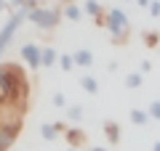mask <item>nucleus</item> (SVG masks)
Masks as SVG:
<instances>
[{
  "label": "nucleus",
  "instance_id": "8",
  "mask_svg": "<svg viewBox=\"0 0 160 151\" xmlns=\"http://www.w3.org/2000/svg\"><path fill=\"white\" fill-rule=\"evenodd\" d=\"M104 133H107V138L112 140V143H118L120 140V125L112 122V119H107V122H104Z\"/></svg>",
  "mask_w": 160,
  "mask_h": 151
},
{
  "label": "nucleus",
  "instance_id": "11",
  "mask_svg": "<svg viewBox=\"0 0 160 151\" xmlns=\"http://www.w3.org/2000/svg\"><path fill=\"white\" fill-rule=\"evenodd\" d=\"M83 11L91 13V16H102V6H99L96 0H86V3H83Z\"/></svg>",
  "mask_w": 160,
  "mask_h": 151
},
{
  "label": "nucleus",
  "instance_id": "16",
  "mask_svg": "<svg viewBox=\"0 0 160 151\" xmlns=\"http://www.w3.org/2000/svg\"><path fill=\"white\" fill-rule=\"evenodd\" d=\"M59 61H62V69H64V72H72V66H75V58H72V56H62Z\"/></svg>",
  "mask_w": 160,
  "mask_h": 151
},
{
  "label": "nucleus",
  "instance_id": "13",
  "mask_svg": "<svg viewBox=\"0 0 160 151\" xmlns=\"http://www.w3.org/2000/svg\"><path fill=\"white\" fill-rule=\"evenodd\" d=\"M147 119H149V112H142V109H133L131 112V122L133 125H144Z\"/></svg>",
  "mask_w": 160,
  "mask_h": 151
},
{
  "label": "nucleus",
  "instance_id": "15",
  "mask_svg": "<svg viewBox=\"0 0 160 151\" xmlns=\"http://www.w3.org/2000/svg\"><path fill=\"white\" fill-rule=\"evenodd\" d=\"M64 16H67V19H80L83 11H80V6H67V8H64Z\"/></svg>",
  "mask_w": 160,
  "mask_h": 151
},
{
  "label": "nucleus",
  "instance_id": "1",
  "mask_svg": "<svg viewBox=\"0 0 160 151\" xmlns=\"http://www.w3.org/2000/svg\"><path fill=\"white\" fill-rule=\"evenodd\" d=\"M29 98V82L19 64H0V109L24 112Z\"/></svg>",
  "mask_w": 160,
  "mask_h": 151
},
{
  "label": "nucleus",
  "instance_id": "23",
  "mask_svg": "<svg viewBox=\"0 0 160 151\" xmlns=\"http://www.w3.org/2000/svg\"><path fill=\"white\" fill-rule=\"evenodd\" d=\"M139 6H149V3H152V0H136Z\"/></svg>",
  "mask_w": 160,
  "mask_h": 151
},
{
  "label": "nucleus",
  "instance_id": "7",
  "mask_svg": "<svg viewBox=\"0 0 160 151\" xmlns=\"http://www.w3.org/2000/svg\"><path fill=\"white\" fill-rule=\"evenodd\" d=\"M64 138H67L69 149H80V146H83V140H86V133H83V130H78V127H69L67 133H64Z\"/></svg>",
  "mask_w": 160,
  "mask_h": 151
},
{
  "label": "nucleus",
  "instance_id": "10",
  "mask_svg": "<svg viewBox=\"0 0 160 151\" xmlns=\"http://www.w3.org/2000/svg\"><path fill=\"white\" fill-rule=\"evenodd\" d=\"M40 64H43V66H53V64H56V50H53V48H43Z\"/></svg>",
  "mask_w": 160,
  "mask_h": 151
},
{
  "label": "nucleus",
  "instance_id": "20",
  "mask_svg": "<svg viewBox=\"0 0 160 151\" xmlns=\"http://www.w3.org/2000/svg\"><path fill=\"white\" fill-rule=\"evenodd\" d=\"M149 13L152 16H160V3H149Z\"/></svg>",
  "mask_w": 160,
  "mask_h": 151
},
{
  "label": "nucleus",
  "instance_id": "12",
  "mask_svg": "<svg viewBox=\"0 0 160 151\" xmlns=\"http://www.w3.org/2000/svg\"><path fill=\"white\" fill-rule=\"evenodd\" d=\"M80 85H83V90H86V93H96V90H99V82H96L93 77H88V74L80 80Z\"/></svg>",
  "mask_w": 160,
  "mask_h": 151
},
{
  "label": "nucleus",
  "instance_id": "4",
  "mask_svg": "<svg viewBox=\"0 0 160 151\" xmlns=\"http://www.w3.org/2000/svg\"><path fill=\"white\" fill-rule=\"evenodd\" d=\"M24 16H27V11H24V6H22V11L19 13H13L11 19H8V24L3 29H0V53L8 48V43H11V37H13V32H16L19 27H22V21H24Z\"/></svg>",
  "mask_w": 160,
  "mask_h": 151
},
{
  "label": "nucleus",
  "instance_id": "2",
  "mask_svg": "<svg viewBox=\"0 0 160 151\" xmlns=\"http://www.w3.org/2000/svg\"><path fill=\"white\" fill-rule=\"evenodd\" d=\"M29 19H32L40 29H53L62 21V11H59V8H29Z\"/></svg>",
  "mask_w": 160,
  "mask_h": 151
},
{
  "label": "nucleus",
  "instance_id": "17",
  "mask_svg": "<svg viewBox=\"0 0 160 151\" xmlns=\"http://www.w3.org/2000/svg\"><path fill=\"white\" fill-rule=\"evenodd\" d=\"M69 119H72V122L83 119V109H80V106H72V109H69Z\"/></svg>",
  "mask_w": 160,
  "mask_h": 151
},
{
  "label": "nucleus",
  "instance_id": "22",
  "mask_svg": "<svg viewBox=\"0 0 160 151\" xmlns=\"http://www.w3.org/2000/svg\"><path fill=\"white\" fill-rule=\"evenodd\" d=\"M11 6H16V8H22V6H27V0H11Z\"/></svg>",
  "mask_w": 160,
  "mask_h": 151
},
{
  "label": "nucleus",
  "instance_id": "24",
  "mask_svg": "<svg viewBox=\"0 0 160 151\" xmlns=\"http://www.w3.org/2000/svg\"><path fill=\"white\" fill-rule=\"evenodd\" d=\"M152 151H160V143H155V146H152Z\"/></svg>",
  "mask_w": 160,
  "mask_h": 151
},
{
  "label": "nucleus",
  "instance_id": "18",
  "mask_svg": "<svg viewBox=\"0 0 160 151\" xmlns=\"http://www.w3.org/2000/svg\"><path fill=\"white\" fill-rule=\"evenodd\" d=\"M149 117L160 119V101H155V103H149Z\"/></svg>",
  "mask_w": 160,
  "mask_h": 151
},
{
  "label": "nucleus",
  "instance_id": "6",
  "mask_svg": "<svg viewBox=\"0 0 160 151\" xmlns=\"http://www.w3.org/2000/svg\"><path fill=\"white\" fill-rule=\"evenodd\" d=\"M62 133H67V125H64V122H56V125H40V135H43L46 140L59 138Z\"/></svg>",
  "mask_w": 160,
  "mask_h": 151
},
{
  "label": "nucleus",
  "instance_id": "21",
  "mask_svg": "<svg viewBox=\"0 0 160 151\" xmlns=\"http://www.w3.org/2000/svg\"><path fill=\"white\" fill-rule=\"evenodd\" d=\"M144 40H147L149 45H155V43H158V34H144Z\"/></svg>",
  "mask_w": 160,
  "mask_h": 151
},
{
  "label": "nucleus",
  "instance_id": "14",
  "mask_svg": "<svg viewBox=\"0 0 160 151\" xmlns=\"http://www.w3.org/2000/svg\"><path fill=\"white\" fill-rule=\"evenodd\" d=\"M139 85H142V74H139V72L126 74V88H139Z\"/></svg>",
  "mask_w": 160,
  "mask_h": 151
},
{
  "label": "nucleus",
  "instance_id": "19",
  "mask_svg": "<svg viewBox=\"0 0 160 151\" xmlns=\"http://www.w3.org/2000/svg\"><path fill=\"white\" fill-rule=\"evenodd\" d=\"M53 103H56V106H64V103H67V98H64L62 93H56V95H53Z\"/></svg>",
  "mask_w": 160,
  "mask_h": 151
},
{
  "label": "nucleus",
  "instance_id": "5",
  "mask_svg": "<svg viewBox=\"0 0 160 151\" xmlns=\"http://www.w3.org/2000/svg\"><path fill=\"white\" fill-rule=\"evenodd\" d=\"M40 56H43V48H38V45H32V43H27L22 48V58L27 61L29 69H40L43 66V64H40Z\"/></svg>",
  "mask_w": 160,
  "mask_h": 151
},
{
  "label": "nucleus",
  "instance_id": "9",
  "mask_svg": "<svg viewBox=\"0 0 160 151\" xmlns=\"http://www.w3.org/2000/svg\"><path fill=\"white\" fill-rule=\"evenodd\" d=\"M72 58H75V64H78V66H91V64H93L91 50H75Z\"/></svg>",
  "mask_w": 160,
  "mask_h": 151
},
{
  "label": "nucleus",
  "instance_id": "3",
  "mask_svg": "<svg viewBox=\"0 0 160 151\" xmlns=\"http://www.w3.org/2000/svg\"><path fill=\"white\" fill-rule=\"evenodd\" d=\"M104 21H107V29L112 32L115 43H120L123 40V34H128V16L120 8H112V11L104 16Z\"/></svg>",
  "mask_w": 160,
  "mask_h": 151
},
{
  "label": "nucleus",
  "instance_id": "26",
  "mask_svg": "<svg viewBox=\"0 0 160 151\" xmlns=\"http://www.w3.org/2000/svg\"><path fill=\"white\" fill-rule=\"evenodd\" d=\"M69 151H83V149H69Z\"/></svg>",
  "mask_w": 160,
  "mask_h": 151
},
{
  "label": "nucleus",
  "instance_id": "25",
  "mask_svg": "<svg viewBox=\"0 0 160 151\" xmlns=\"http://www.w3.org/2000/svg\"><path fill=\"white\" fill-rule=\"evenodd\" d=\"M91 151H107V149H102V146H96V149H91Z\"/></svg>",
  "mask_w": 160,
  "mask_h": 151
}]
</instances>
